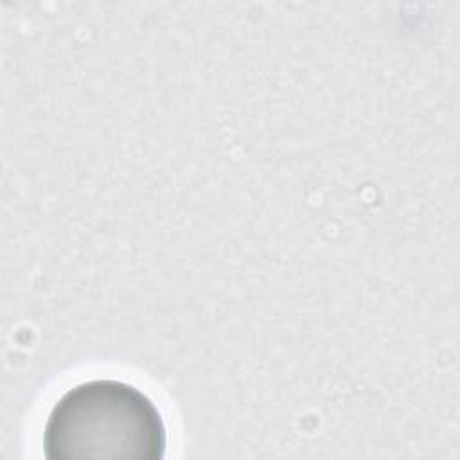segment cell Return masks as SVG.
I'll return each instance as SVG.
<instances>
[{
  "instance_id": "cell-1",
  "label": "cell",
  "mask_w": 460,
  "mask_h": 460,
  "mask_svg": "<svg viewBox=\"0 0 460 460\" xmlns=\"http://www.w3.org/2000/svg\"><path fill=\"white\" fill-rule=\"evenodd\" d=\"M167 428L153 399L117 379L66 390L43 428L49 460H162Z\"/></svg>"
}]
</instances>
